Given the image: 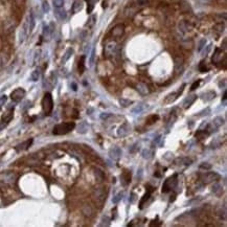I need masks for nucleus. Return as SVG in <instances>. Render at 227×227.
<instances>
[{
	"instance_id": "1",
	"label": "nucleus",
	"mask_w": 227,
	"mask_h": 227,
	"mask_svg": "<svg viewBox=\"0 0 227 227\" xmlns=\"http://www.w3.org/2000/svg\"><path fill=\"white\" fill-rule=\"evenodd\" d=\"M74 128H75V124L73 122H62V124H58L53 127V133L55 135H65V134L71 132Z\"/></svg>"
},
{
	"instance_id": "2",
	"label": "nucleus",
	"mask_w": 227,
	"mask_h": 227,
	"mask_svg": "<svg viewBox=\"0 0 227 227\" xmlns=\"http://www.w3.org/2000/svg\"><path fill=\"white\" fill-rule=\"evenodd\" d=\"M42 108L45 113V115H50L53 109V96L49 92H46L43 96V100H42Z\"/></svg>"
},
{
	"instance_id": "3",
	"label": "nucleus",
	"mask_w": 227,
	"mask_h": 227,
	"mask_svg": "<svg viewBox=\"0 0 227 227\" xmlns=\"http://www.w3.org/2000/svg\"><path fill=\"white\" fill-rule=\"evenodd\" d=\"M176 185H177V175L175 174L164 181L163 185H162V193H167V191H170L173 188L176 187Z\"/></svg>"
},
{
	"instance_id": "4",
	"label": "nucleus",
	"mask_w": 227,
	"mask_h": 227,
	"mask_svg": "<svg viewBox=\"0 0 227 227\" xmlns=\"http://www.w3.org/2000/svg\"><path fill=\"white\" fill-rule=\"evenodd\" d=\"M220 178H221V176H220L218 173H216V172L205 173V174H203L202 176H201V180H202L203 183H205V184H208V183H212V182H215V181L219 180Z\"/></svg>"
},
{
	"instance_id": "5",
	"label": "nucleus",
	"mask_w": 227,
	"mask_h": 227,
	"mask_svg": "<svg viewBox=\"0 0 227 227\" xmlns=\"http://www.w3.org/2000/svg\"><path fill=\"white\" fill-rule=\"evenodd\" d=\"M117 44L116 42L114 41H111V42H108L107 45L105 47V55L107 58H112V57H114L116 55L117 53Z\"/></svg>"
},
{
	"instance_id": "6",
	"label": "nucleus",
	"mask_w": 227,
	"mask_h": 227,
	"mask_svg": "<svg viewBox=\"0 0 227 227\" xmlns=\"http://www.w3.org/2000/svg\"><path fill=\"white\" fill-rule=\"evenodd\" d=\"M223 124H224V118L223 117H220V116L216 117L212 122V124H209L208 126H207V129H206L207 133L210 134V133H212V132L217 131V129L221 127Z\"/></svg>"
},
{
	"instance_id": "7",
	"label": "nucleus",
	"mask_w": 227,
	"mask_h": 227,
	"mask_svg": "<svg viewBox=\"0 0 227 227\" xmlns=\"http://www.w3.org/2000/svg\"><path fill=\"white\" fill-rule=\"evenodd\" d=\"M16 178H17V176L12 172H4V173H1V174H0V181L3 182V183H6V184L14 183L16 180Z\"/></svg>"
},
{
	"instance_id": "8",
	"label": "nucleus",
	"mask_w": 227,
	"mask_h": 227,
	"mask_svg": "<svg viewBox=\"0 0 227 227\" xmlns=\"http://www.w3.org/2000/svg\"><path fill=\"white\" fill-rule=\"evenodd\" d=\"M25 96V90L23 88H17L11 93V98L14 101L18 103Z\"/></svg>"
},
{
	"instance_id": "9",
	"label": "nucleus",
	"mask_w": 227,
	"mask_h": 227,
	"mask_svg": "<svg viewBox=\"0 0 227 227\" xmlns=\"http://www.w3.org/2000/svg\"><path fill=\"white\" fill-rule=\"evenodd\" d=\"M184 87H185V85H182L181 89H179V90L177 91V92H173V93L169 94V95H167V98H164L163 103L164 104H172V103H174V101L179 98V95H180V94L182 93V91H183Z\"/></svg>"
},
{
	"instance_id": "10",
	"label": "nucleus",
	"mask_w": 227,
	"mask_h": 227,
	"mask_svg": "<svg viewBox=\"0 0 227 227\" xmlns=\"http://www.w3.org/2000/svg\"><path fill=\"white\" fill-rule=\"evenodd\" d=\"M93 198H94V200H95L98 203H100V204H103V202L106 200L105 191H104L103 188H96V190L93 191Z\"/></svg>"
},
{
	"instance_id": "11",
	"label": "nucleus",
	"mask_w": 227,
	"mask_h": 227,
	"mask_svg": "<svg viewBox=\"0 0 227 227\" xmlns=\"http://www.w3.org/2000/svg\"><path fill=\"white\" fill-rule=\"evenodd\" d=\"M130 131H131V126L126 122V124L122 125V126L118 128L117 135H118V137H125L130 133Z\"/></svg>"
},
{
	"instance_id": "12",
	"label": "nucleus",
	"mask_w": 227,
	"mask_h": 227,
	"mask_svg": "<svg viewBox=\"0 0 227 227\" xmlns=\"http://www.w3.org/2000/svg\"><path fill=\"white\" fill-rule=\"evenodd\" d=\"M125 33V26L124 24H117L113 27L112 32H111V35H112L114 38H119L124 35Z\"/></svg>"
},
{
	"instance_id": "13",
	"label": "nucleus",
	"mask_w": 227,
	"mask_h": 227,
	"mask_svg": "<svg viewBox=\"0 0 227 227\" xmlns=\"http://www.w3.org/2000/svg\"><path fill=\"white\" fill-rule=\"evenodd\" d=\"M109 156L113 160L119 159V157L122 156V150L118 146H113V148H111L109 150Z\"/></svg>"
},
{
	"instance_id": "14",
	"label": "nucleus",
	"mask_w": 227,
	"mask_h": 227,
	"mask_svg": "<svg viewBox=\"0 0 227 227\" xmlns=\"http://www.w3.org/2000/svg\"><path fill=\"white\" fill-rule=\"evenodd\" d=\"M136 90L141 95H146V94L150 93V89H149L148 85L145 84V83H138L136 85Z\"/></svg>"
},
{
	"instance_id": "15",
	"label": "nucleus",
	"mask_w": 227,
	"mask_h": 227,
	"mask_svg": "<svg viewBox=\"0 0 227 227\" xmlns=\"http://www.w3.org/2000/svg\"><path fill=\"white\" fill-rule=\"evenodd\" d=\"M223 57H224L223 50L220 48H217L216 51H215V53H214V56H212V62L216 63V64L220 63L222 61V59H223Z\"/></svg>"
},
{
	"instance_id": "16",
	"label": "nucleus",
	"mask_w": 227,
	"mask_h": 227,
	"mask_svg": "<svg viewBox=\"0 0 227 227\" xmlns=\"http://www.w3.org/2000/svg\"><path fill=\"white\" fill-rule=\"evenodd\" d=\"M200 98H201V100L204 101H209L216 98V92L215 91H206V92H204V93L201 94Z\"/></svg>"
},
{
	"instance_id": "17",
	"label": "nucleus",
	"mask_w": 227,
	"mask_h": 227,
	"mask_svg": "<svg viewBox=\"0 0 227 227\" xmlns=\"http://www.w3.org/2000/svg\"><path fill=\"white\" fill-rule=\"evenodd\" d=\"M55 15H56V17H57L58 20L63 21V20H65V19H66L67 14H66V11L63 8H56Z\"/></svg>"
},
{
	"instance_id": "18",
	"label": "nucleus",
	"mask_w": 227,
	"mask_h": 227,
	"mask_svg": "<svg viewBox=\"0 0 227 227\" xmlns=\"http://www.w3.org/2000/svg\"><path fill=\"white\" fill-rule=\"evenodd\" d=\"M196 100H197V95H196V94H191V95L187 96V98H186L185 100H184V101H183V108H184V109H187V108H190Z\"/></svg>"
},
{
	"instance_id": "19",
	"label": "nucleus",
	"mask_w": 227,
	"mask_h": 227,
	"mask_svg": "<svg viewBox=\"0 0 227 227\" xmlns=\"http://www.w3.org/2000/svg\"><path fill=\"white\" fill-rule=\"evenodd\" d=\"M120 178H122V185H128V184L131 182V173L129 171H125L124 173L122 174V176H120Z\"/></svg>"
},
{
	"instance_id": "20",
	"label": "nucleus",
	"mask_w": 227,
	"mask_h": 227,
	"mask_svg": "<svg viewBox=\"0 0 227 227\" xmlns=\"http://www.w3.org/2000/svg\"><path fill=\"white\" fill-rule=\"evenodd\" d=\"M33 143V138L28 139V140L24 141V143H20V145H18L16 146V150L18 151V152H20V151H24V150H27L28 148H29L30 146H32Z\"/></svg>"
},
{
	"instance_id": "21",
	"label": "nucleus",
	"mask_w": 227,
	"mask_h": 227,
	"mask_svg": "<svg viewBox=\"0 0 227 227\" xmlns=\"http://www.w3.org/2000/svg\"><path fill=\"white\" fill-rule=\"evenodd\" d=\"M9 61V56L5 53H0V71L4 68Z\"/></svg>"
},
{
	"instance_id": "22",
	"label": "nucleus",
	"mask_w": 227,
	"mask_h": 227,
	"mask_svg": "<svg viewBox=\"0 0 227 227\" xmlns=\"http://www.w3.org/2000/svg\"><path fill=\"white\" fill-rule=\"evenodd\" d=\"M175 164H176V165L184 164L185 167H187V165H191V159H188V158H186V157L177 158V159L175 160Z\"/></svg>"
},
{
	"instance_id": "23",
	"label": "nucleus",
	"mask_w": 227,
	"mask_h": 227,
	"mask_svg": "<svg viewBox=\"0 0 227 227\" xmlns=\"http://www.w3.org/2000/svg\"><path fill=\"white\" fill-rule=\"evenodd\" d=\"M27 23H28V30H29V34L33 32V29L35 28V17H34V14L30 12L29 15H28L27 18Z\"/></svg>"
},
{
	"instance_id": "24",
	"label": "nucleus",
	"mask_w": 227,
	"mask_h": 227,
	"mask_svg": "<svg viewBox=\"0 0 227 227\" xmlns=\"http://www.w3.org/2000/svg\"><path fill=\"white\" fill-rule=\"evenodd\" d=\"M138 8L135 5V6H130V8H127L126 11H125V13H126V15L128 17H133L134 15L137 13V11H138Z\"/></svg>"
},
{
	"instance_id": "25",
	"label": "nucleus",
	"mask_w": 227,
	"mask_h": 227,
	"mask_svg": "<svg viewBox=\"0 0 227 227\" xmlns=\"http://www.w3.org/2000/svg\"><path fill=\"white\" fill-rule=\"evenodd\" d=\"M212 191L215 194V195L221 196L222 193H223V188H222V186L220 185L219 183H215L214 185H212Z\"/></svg>"
},
{
	"instance_id": "26",
	"label": "nucleus",
	"mask_w": 227,
	"mask_h": 227,
	"mask_svg": "<svg viewBox=\"0 0 227 227\" xmlns=\"http://www.w3.org/2000/svg\"><path fill=\"white\" fill-rule=\"evenodd\" d=\"M153 155H154V151L152 150V149H145V150L143 151V157L145 158V159H151V158L153 157Z\"/></svg>"
},
{
	"instance_id": "27",
	"label": "nucleus",
	"mask_w": 227,
	"mask_h": 227,
	"mask_svg": "<svg viewBox=\"0 0 227 227\" xmlns=\"http://www.w3.org/2000/svg\"><path fill=\"white\" fill-rule=\"evenodd\" d=\"M77 68H79V73H80V74H82V73L85 71V56L81 57V59H80V61H79Z\"/></svg>"
},
{
	"instance_id": "28",
	"label": "nucleus",
	"mask_w": 227,
	"mask_h": 227,
	"mask_svg": "<svg viewBox=\"0 0 227 227\" xmlns=\"http://www.w3.org/2000/svg\"><path fill=\"white\" fill-rule=\"evenodd\" d=\"M83 8V4H82V1H80V0H77V1H74V3H73L72 5V12L73 13H77V12H80Z\"/></svg>"
},
{
	"instance_id": "29",
	"label": "nucleus",
	"mask_w": 227,
	"mask_h": 227,
	"mask_svg": "<svg viewBox=\"0 0 227 227\" xmlns=\"http://www.w3.org/2000/svg\"><path fill=\"white\" fill-rule=\"evenodd\" d=\"M85 1H87V3H88V6H87V13L90 14L91 12L93 11L94 5H95L96 2H98V0H85Z\"/></svg>"
},
{
	"instance_id": "30",
	"label": "nucleus",
	"mask_w": 227,
	"mask_h": 227,
	"mask_svg": "<svg viewBox=\"0 0 227 227\" xmlns=\"http://www.w3.org/2000/svg\"><path fill=\"white\" fill-rule=\"evenodd\" d=\"M88 129H89V125L87 124V122H81V125L79 126V133H81V134H84V133H86L87 131H88Z\"/></svg>"
},
{
	"instance_id": "31",
	"label": "nucleus",
	"mask_w": 227,
	"mask_h": 227,
	"mask_svg": "<svg viewBox=\"0 0 227 227\" xmlns=\"http://www.w3.org/2000/svg\"><path fill=\"white\" fill-rule=\"evenodd\" d=\"M72 53H73V49H72V48H68L67 50H66L65 55H64V56H63V58H62V63L67 62V61L70 59V57L72 56Z\"/></svg>"
},
{
	"instance_id": "32",
	"label": "nucleus",
	"mask_w": 227,
	"mask_h": 227,
	"mask_svg": "<svg viewBox=\"0 0 227 227\" xmlns=\"http://www.w3.org/2000/svg\"><path fill=\"white\" fill-rule=\"evenodd\" d=\"M178 27H179V30H180L181 33H186L188 30V25H187V23L185 22V21H180L179 22V24H178Z\"/></svg>"
},
{
	"instance_id": "33",
	"label": "nucleus",
	"mask_w": 227,
	"mask_h": 227,
	"mask_svg": "<svg viewBox=\"0 0 227 227\" xmlns=\"http://www.w3.org/2000/svg\"><path fill=\"white\" fill-rule=\"evenodd\" d=\"M53 33V29H50V27L47 26V25H44L43 26V36L46 40H48L50 38V35Z\"/></svg>"
},
{
	"instance_id": "34",
	"label": "nucleus",
	"mask_w": 227,
	"mask_h": 227,
	"mask_svg": "<svg viewBox=\"0 0 227 227\" xmlns=\"http://www.w3.org/2000/svg\"><path fill=\"white\" fill-rule=\"evenodd\" d=\"M145 108H146L145 104H140V105H137L135 108H133V109H132V113H134V114H137V113H141L143 110H145Z\"/></svg>"
},
{
	"instance_id": "35",
	"label": "nucleus",
	"mask_w": 227,
	"mask_h": 227,
	"mask_svg": "<svg viewBox=\"0 0 227 227\" xmlns=\"http://www.w3.org/2000/svg\"><path fill=\"white\" fill-rule=\"evenodd\" d=\"M182 66H183V59L177 57V58L175 59V68H176V70L181 69Z\"/></svg>"
},
{
	"instance_id": "36",
	"label": "nucleus",
	"mask_w": 227,
	"mask_h": 227,
	"mask_svg": "<svg viewBox=\"0 0 227 227\" xmlns=\"http://www.w3.org/2000/svg\"><path fill=\"white\" fill-rule=\"evenodd\" d=\"M12 118H13V110L8 111L6 113H4L3 116H2V120H3L4 122H9Z\"/></svg>"
},
{
	"instance_id": "37",
	"label": "nucleus",
	"mask_w": 227,
	"mask_h": 227,
	"mask_svg": "<svg viewBox=\"0 0 227 227\" xmlns=\"http://www.w3.org/2000/svg\"><path fill=\"white\" fill-rule=\"evenodd\" d=\"M150 196H151V191H146V193L145 194V196L143 197V199H141L140 203H139V208H143V204L146 203V201H148V199L150 198Z\"/></svg>"
},
{
	"instance_id": "38",
	"label": "nucleus",
	"mask_w": 227,
	"mask_h": 227,
	"mask_svg": "<svg viewBox=\"0 0 227 227\" xmlns=\"http://www.w3.org/2000/svg\"><path fill=\"white\" fill-rule=\"evenodd\" d=\"M110 221H111L110 218H108L107 216L103 217L101 220V223L98 224V226H101V227H103V226H110V224H111Z\"/></svg>"
},
{
	"instance_id": "39",
	"label": "nucleus",
	"mask_w": 227,
	"mask_h": 227,
	"mask_svg": "<svg viewBox=\"0 0 227 227\" xmlns=\"http://www.w3.org/2000/svg\"><path fill=\"white\" fill-rule=\"evenodd\" d=\"M39 77H40V70L39 69L34 70V71L32 72V75H30V80L34 82H37L38 80H39Z\"/></svg>"
},
{
	"instance_id": "40",
	"label": "nucleus",
	"mask_w": 227,
	"mask_h": 227,
	"mask_svg": "<svg viewBox=\"0 0 227 227\" xmlns=\"http://www.w3.org/2000/svg\"><path fill=\"white\" fill-rule=\"evenodd\" d=\"M94 174H95V177L100 181H103L104 178H105V175H104V173L101 172V170H98V169H94Z\"/></svg>"
},
{
	"instance_id": "41",
	"label": "nucleus",
	"mask_w": 227,
	"mask_h": 227,
	"mask_svg": "<svg viewBox=\"0 0 227 227\" xmlns=\"http://www.w3.org/2000/svg\"><path fill=\"white\" fill-rule=\"evenodd\" d=\"M119 104H120V106H122V107L126 108V107H129L130 105H132V104H133V101H129V100H126V98H120Z\"/></svg>"
},
{
	"instance_id": "42",
	"label": "nucleus",
	"mask_w": 227,
	"mask_h": 227,
	"mask_svg": "<svg viewBox=\"0 0 227 227\" xmlns=\"http://www.w3.org/2000/svg\"><path fill=\"white\" fill-rule=\"evenodd\" d=\"M149 2H150L149 0H136V4H135V5L138 9H140V8H143V6L148 5Z\"/></svg>"
},
{
	"instance_id": "43",
	"label": "nucleus",
	"mask_w": 227,
	"mask_h": 227,
	"mask_svg": "<svg viewBox=\"0 0 227 227\" xmlns=\"http://www.w3.org/2000/svg\"><path fill=\"white\" fill-rule=\"evenodd\" d=\"M83 214L85 215L86 217H89L91 216L92 214V210H91V207L89 206V205H85L84 207H83Z\"/></svg>"
},
{
	"instance_id": "44",
	"label": "nucleus",
	"mask_w": 227,
	"mask_h": 227,
	"mask_svg": "<svg viewBox=\"0 0 227 227\" xmlns=\"http://www.w3.org/2000/svg\"><path fill=\"white\" fill-rule=\"evenodd\" d=\"M122 196H124V193L122 191H120V193H118L115 197H113V199H112V202L114 203V204H117L118 202H119L120 200L122 199Z\"/></svg>"
},
{
	"instance_id": "45",
	"label": "nucleus",
	"mask_w": 227,
	"mask_h": 227,
	"mask_svg": "<svg viewBox=\"0 0 227 227\" xmlns=\"http://www.w3.org/2000/svg\"><path fill=\"white\" fill-rule=\"evenodd\" d=\"M224 28H225V25L222 24V23H219V24H217L216 26H215V32H217L218 34H222Z\"/></svg>"
},
{
	"instance_id": "46",
	"label": "nucleus",
	"mask_w": 227,
	"mask_h": 227,
	"mask_svg": "<svg viewBox=\"0 0 227 227\" xmlns=\"http://www.w3.org/2000/svg\"><path fill=\"white\" fill-rule=\"evenodd\" d=\"M53 3L55 8H63L64 0H53Z\"/></svg>"
},
{
	"instance_id": "47",
	"label": "nucleus",
	"mask_w": 227,
	"mask_h": 227,
	"mask_svg": "<svg viewBox=\"0 0 227 227\" xmlns=\"http://www.w3.org/2000/svg\"><path fill=\"white\" fill-rule=\"evenodd\" d=\"M205 44H206V39H201L199 44H198V51L202 50V48L205 46Z\"/></svg>"
},
{
	"instance_id": "48",
	"label": "nucleus",
	"mask_w": 227,
	"mask_h": 227,
	"mask_svg": "<svg viewBox=\"0 0 227 227\" xmlns=\"http://www.w3.org/2000/svg\"><path fill=\"white\" fill-rule=\"evenodd\" d=\"M94 59H95V49H92L91 50V56H90V60H89V64L90 65H93L94 63Z\"/></svg>"
},
{
	"instance_id": "49",
	"label": "nucleus",
	"mask_w": 227,
	"mask_h": 227,
	"mask_svg": "<svg viewBox=\"0 0 227 227\" xmlns=\"http://www.w3.org/2000/svg\"><path fill=\"white\" fill-rule=\"evenodd\" d=\"M42 9H43V12L44 13H48L49 12V4L47 1H43V3H42Z\"/></svg>"
},
{
	"instance_id": "50",
	"label": "nucleus",
	"mask_w": 227,
	"mask_h": 227,
	"mask_svg": "<svg viewBox=\"0 0 227 227\" xmlns=\"http://www.w3.org/2000/svg\"><path fill=\"white\" fill-rule=\"evenodd\" d=\"M209 113H210V109H209V108H206V109H205V110L201 111V112L199 113V114L197 115V116L201 117V116H204V115H208Z\"/></svg>"
},
{
	"instance_id": "51",
	"label": "nucleus",
	"mask_w": 227,
	"mask_h": 227,
	"mask_svg": "<svg viewBox=\"0 0 227 227\" xmlns=\"http://www.w3.org/2000/svg\"><path fill=\"white\" fill-rule=\"evenodd\" d=\"M210 167H212V164H209L208 162H203L200 164V169L202 170H209Z\"/></svg>"
},
{
	"instance_id": "52",
	"label": "nucleus",
	"mask_w": 227,
	"mask_h": 227,
	"mask_svg": "<svg viewBox=\"0 0 227 227\" xmlns=\"http://www.w3.org/2000/svg\"><path fill=\"white\" fill-rule=\"evenodd\" d=\"M6 101H8V96L6 95H2L1 98H0V108L3 107L4 104L6 103Z\"/></svg>"
},
{
	"instance_id": "53",
	"label": "nucleus",
	"mask_w": 227,
	"mask_h": 227,
	"mask_svg": "<svg viewBox=\"0 0 227 227\" xmlns=\"http://www.w3.org/2000/svg\"><path fill=\"white\" fill-rule=\"evenodd\" d=\"M199 70L201 72H205L206 71V66H205V63H204V61H202V62L200 63V65H199Z\"/></svg>"
},
{
	"instance_id": "54",
	"label": "nucleus",
	"mask_w": 227,
	"mask_h": 227,
	"mask_svg": "<svg viewBox=\"0 0 227 227\" xmlns=\"http://www.w3.org/2000/svg\"><path fill=\"white\" fill-rule=\"evenodd\" d=\"M218 212H219L218 215H219L220 217H221V218L223 217V219H224V220L226 219V212H225V208H224L223 210H222V208H220V210H219Z\"/></svg>"
},
{
	"instance_id": "55",
	"label": "nucleus",
	"mask_w": 227,
	"mask_h": 227,
	"mask_svg": "<svg viewBox=\"0 0 227 227\" xmlns=\"http://www.w3.org/2000/svg\"><path fill=\"white\" fill-rule=\"evenodd\" d=\"M111 116V113H101V119L106 120Z\"/></svg>"
},
{
	"instance_id": "56",
	"label": "nucleus",
	"mask_w": 227,
	"mask_h": 227,
	"mask_svg": "<svg viewBox=\"0 0 227 227\" xmlns=\"http://www.w3.org/2000/svg\"><path fill=\"white\" fill-rule=\"evenodd\" d=\"M199 84H200V81H197V82H195L194 83L193 85H191V90L193 91V90H195L196 88H197L198 86H199Z\"/></svg>"
},
{
	"instance_id": "57",
	"label": "nucleus",
	"mask_w": 227,
	"mask_h": 227,
	"mask_svg": "<svg viewBox=\"0 0 227 227\" xmlns=\"http://www.w3.org/2000/svg\"><path fill=\"white\" fill-rule=\"evenodd\" d=\"M95 16H92V17L90 18V26H92V25H94V22H95Z\"/></svg>"
},
{
	"instance_id": "58",
	"label": "nucleus",
	"mask_w": 227,
	"mask_h": 227,
	"mask_svg": "<svg viewBox=\"0 0 227 227\" xmlns=\"http://www.w3.org/2000/svg\"><path fill=\"white\" fill-rule=\"evenodd\" d=\"M209 49H210V45H208L207 46V48H206V50L204 51V53H203V56H206L207 53H208V51H209Z\"/></svg>"
},
{
	"instance_id": "59",
	"label": "nucleus",
	"mask_w": 227,
	"mask_h": 227,
	"mask_svg": "<svg viewBox=\"0 0 227 227\" xmlns=\"http://www.w3.org/2000/svg\"><path fill=\"white\" fill-rule=\"evenodd\" d=\"M199 2H201V3H207V2L209 1V0H198Z\"/></svg>"
},
{
	"instance_id": "60",
	"label": "nucleus",
	"mask_w": 227,
	"mask_h": 227,
	"mask_svg": "<svg viewBox=\"0 0 227 227\" xmlns=\"http://www.w3.org/2000/svg\"><path fill=\"white\" fill-rule=\"evenodd\" d=\"M71 85H72V89H73V90H74V91L77 90V85H75L74 83H72Z\"/></svg>"
},
{
	"instance_id": "61",
	"label": "nucleus",
	"mask_w": 227,
	"mask_h": 227,
	"mask_svg": "<svg viewBox=\"0 0 227 227\" xmlns=\"http://www.w3.org/2000/svg\"><path fill=\"white\" fill-rule=\"evenodd\" d=\"M223 101H224V104H225V101H226V92H224V95H223Z\"/></svg>"
},
{
	"instance_id": "62",
	"label": "nucleus",
	"mask_w": 227,
	"mask_h": 227,
	"mask_svg": "<svg viewBox=\"0 0 227 227\" xmlns=\"http://www.w3.org/2000/svg\"><path fill=\"white\" fill-rule=\"evenodd\" d=\"M134 199H135V194H132V199H131V201H130V202H133Z\"/></svg>"
},
{
	"instance_id": "63",
	"label": "nucleus",
	"mask_w": 227,
	"mask_h": 227,
	"mask_svg": "<svg viewBox=\"0 0 227 227\" xmlns=\"http://www.w3.org/2000/svg\"><path fill=\"white\" fill-rule=\"evenodd\" d=\"M223 48L226 49V39H224V42H223Z\"/></svg>"
},
{
	"instance_id": "64",
	"label": "nucleus",
	"mask_w": 227,
	"mask_h": 227,
	"mask_svg": "<svg viewBox=\"0 0 227 227\" xmlns=\"http://www.w3.org/2000/svg\"><path fill=\"white\" fill-rule=\"evenodd\" d=\"M2 129V126H0V130H1Z\"/></svg>"
}]
</instances>
